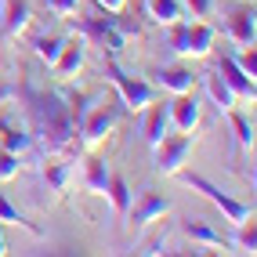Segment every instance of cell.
Returning a JSON list of instances; mask_svg holds the SVG:
<instances>
[{
  "instance_id": "22",
  "label": "cell",
  "mask_w": 257,
  "mask_h": 257,
  "mask_svg": "<svg viewBox=\"0 0 257 257\" xmlns=\"http://www.w3.org/2000/svg\"><path fill=\"white\" fill-rule=\"evenodd\" d=\"M0 149H8V152H15V156H22V152L33 149V138H29L26 131H19V127L0 123Z\"/></svg>"
},
{
  "instance_id": "30",
  "label": "cell",
  "mask_w": 257,
  "mask_h": 257,
  "mask_svg": "<svg viewBox=\"0 0 257 257\" xmlns=\"http://www.w3.org/2000/svg\"><path fill=\"white\" fill-rule=\"evenodd\" d=\"M185 8L192 11V19H210L214 15V0H185Z\"/></svg>"
},
{
  "instance_id": "1",
  "label": "cell",
  "mask_w": 257,
  "mask_h": 257,
  "mask_svg": "<svg viewBox=\"0 0 257 257\" xmlns=\"http://www.w3.org/2000/svg\"><path fill=\"white\" fill-rule=\"evenodd\" d=\"M8 98H19L29 119V138L40 145L44 156H80V116L87 98L76 91H51L40 87L33 76H22L19 87H8Z\"/></svg>"
},
{
  "instance_id": "8",
  "label": "cell",
  "mask_w": 257,
  "mask_h": 257,
  "mask_svg": "<svg viewBox=\"0 0 257 257\" xmlns=\"http://www.w3.org/2000/svg\"><path fill=\"white\" fill-rule=\"evenodd\" d=\"M225 33L228 40L239 47H253L257 40V19H253V4H239L225 11Z\"/></svg>"
},
{
  "instance_id": "6",
  "label": "cell",
  "mask_w": 257,
  "mask_h": 257,
  "mask_svg": "<svg viewBox=\"0 0 257 257\" xmlns=\"http://www.w3.org/2000/svg\"><path fill=\"white\" fill-rule=\"evenodd\" d=\"M101 69H105V76L112 80V87L119 91V98H123V105H127L131 112H138V109L149 105V101H156V87H152V83H145V80H138V76H131V73H123L116 58L105 55Z\"/></svg>"
},
{
  "instance_id": "21",
  "label": "cell",
  "mask_w": 257,
  "mask_h": 257,
  "mask_svg": "<svg viewBox=\"0 0 257 257\" xmlns=\"http://www.w3.org/2000/svg\"><path fill=\"white\" fill-rule=\"evenodd\" d=\"M203 80H207V94H210V101L217 105V112H228V109H235V94L228 91V83L217 76V69H214V73H207Z\"/></svg>"
},
{
  "instance_id": "9",
  "label": "cell",
  "mask_w": 257,
  "mask_h": 257,
  "mask_svg": "<svg viewBox=\"0 0 257 257\" xmlns=\"http://www.w3.org/2000/svg\"><path fill=\"white\" fill-rule=\"evenodd\" d=\"M167 210H170V199L160 196V192H152V188H145V192L138 196V203H134V207L127 210V221H131V228H134V232H142V228L152 225V221H160Z\"/></svg>"
},
{
  "instance_id": "31",
  "label": "cell",
  "mask_w": 257,
  "mask_h": 257,
  "mask_svg": "<svg viewBox=\"0 0 257 257\" xmlns=\"http://www.w3.org/2000/svg\"><path fill=\"white\" fill-rule=\"evenodd\" d=\"M94 4H98V8H105L109 15H119V11L127 8V0H94Z\"/></svg>"
},
{
  "instance_id": "27",
  "label": "cell",
  "mask_w": 257,
  "mask_h": 257,
  "mask_svg": "<svg viewBox=\"0 0 257 257\" xmlns=\"http://www.w3.org/2000/svg\"><path fill=\"white\" fill-rule=\"evenodd\" d=\"M19 156L15 152H8V149H0V181H11L15 174H19Z\"/></svg>"
},
{
  "instance_id": "12",
  "label": "cell",
  "mask_w": 257,
  "mask_h": 257,
  "mask_svg": "<svg viewBox=\"0 0 257 257\" xmlns=\"http://www.w3.org/2000/svg\"><path fill=\"white\" fill-rule=\"evenodd\" d=\"M83 62H87V44H83V37H69L51 69H55L58 80H73V76L83 69Z\"/></svg>"
},
{
  "instance_id": "15",
  "label": "cell",
  "mask_w": 257,
  "mask_h": 257,
  "mask_svg": "<svg viewBox=\"0 0 257 257\" xmlns=\"http://www.w3.org/2000/svg\"><path fill=\"white\" fill-rule=\"evenodd\" d=\"M152 76H156V87L170 91V94H188L199 80L192 69H185V65H163V69H156Z\"/></svg>"
},
{
  "instance_id": "16",
  "label": "cell",
  "mask_w": 257,
  "mask_h": 257,
  "mask_svg": "<svg viewBox=\"0 0 257 257\" xmlns=\"http://www.w3.org/2000/svg\"><path fill=\"white\" fill-rule=\"evenodd\" d=\"M170 131V112H167V101H149L145 105V119H142V134H145V142H149V149H156L160 145V138Z\"/></svg>"
},
{
  "instance_id": "10",
  "label": "cell",
  "mask_w": 257,
  "mask_h": 257,
  "mask_svg": "<svg viewBox=\"0 0 257 257\" xmlns=\"http://www.w3.org/2000/svg\"><path fill=\"white\" fill-rule=\"evenodd\" d=\"M73 174H76L73 156H44V163H40V181L47 185V192H55V196H62L65 188H69Z\"/></svg>"
},
{
  "instance_id": "11",
  "label": "cell",
  "mask_w": 257,
  "mask_h": 257,
  "mask_svg": "<svg viewBox=\"0 0 257 257\" xmlns=\"http://www.w3.org/2000/svg\"><path fill=\"white\" fill-rule=\"evenodd\" d=\"M33 22V8L29 0H4V11H0V37L4 40H19Z\"/></svg>"
},
{
  "instance_id": "13",
  "label": "cell",
  "mask_w": 257,
  "mask_h": 257,
  "mask_svg": "<svg viewBox=\"0 0 257 257\" xmlns=\"http://www.w3.org/2000/svg\"><path fill=\"white\" fill-rule=\"evenodd\" d=\"M217 76L228 83V91L235 94V98H257V87H253V76H246L239 65L232 62V55H221V62H217Z\"/></svg>"
},
{
  "instance_id": "28",
  "label": "cell",
  "mask_w": 257,
  "mask_h": 257,
  "mask_svg": "<svg viewBox=\"0 0 257 257\" xmlns=\"http://www.w3.org/2000/svg\"><path fill=\"white\" fill-rule=\"evenodd\" d=\"M232 62H235L246 76H257V55H253V47H243L239 55H232Z\"/></svg>"
},
{
  "instance_id": "19",
  "label": "cell",
  "mask_w": 257,
  "mask_h": 257,
  "mask_svg": "<svg viewBox=\"0 0 257 257\" xmlns=\"http://www.w3.org/2000/svg\"><path fill=\"white\" fill-rule=\"evenodd\" d=\"M105 196H109V203H112V210H116V217H127V210H131V188H127V181H123V174H109V185H105Z\"/></svg>"
},
{
  "instance_id": "33",
  "label": "cell",
  "mask_w": 257,
  "mask_h": 257,
  "mask_svg": "<svg viewBox=\"0 0 257 257\" xmlns=\"http://www.w3.org/2000/svg\"><path fill=\"white\" fill-rule=\"evenodd\" d=\"M8 253V243H4V235H0V257H4Z\"/></svg>"
},
{
  "instance_id": "29",
  "label": "cell",
  "mask_w": 257,
  "mask_h": 257,
  "mask_svg": "<svg viewBox=\"0 0 257 257\" xmlns=\"http://www.w3.org/2000/svg\"><path fill=\"white\" fill-rule=\"evenodd\" d=\"M80 8V0H47V11H55L58 19H73Z\"/></svg>"
},
{
  "instance_id": "32",
  "label": "cell",
  "mask_w": 257,
  "mask_h": 257,
  "mask_svg": "<svg viewBox=\"0 0 257 257\" xmlns=\"http://www.w3.org/2000/svg\"><path fill=\"white\" fill-rule=\"evenodd\" d=\"M142 253H163V239H156V243H152L149 250H142Z\"/></svg>"
},
{
  "instance_id": "5",
  "label": "cell",
  "mask_w": 257,
  "mask_h": 257,
  "mask_svg": "<svg viewBox=\"0 0 257 257\" xmlns=\"http://www.w3.org/2000/svg\"><path fill=\"white\" fill-rule=\"evenodd\" d=\"M178 174H181V181H185L188 188H192V192L207 196V199L214 203V207L221 210V217H225V221H232V225H239V221L253 217V207H250V203H239V199H232L228 192H221V188H217L214 181H207L203 174H192V170H185V167L178 170Z\"/></svg>"
},
{
  "instance_id": "24",
  "label": "cell",
  "mask_w": 257,
  "mask_h": 257,
  "mask_svg": "<svg viewBox=\"0 0 257 257\" xmlns=\"http://www.w3.org/2000/svg\"><path fill=\"white\" fill-rule=\"evenodd\" d=\"M232 119V131H235V142L243 145V149H253V119L246 112H239V109H228L225 112Z\"/></svg>"
},
{
  "instance_id": "2",
  "label": "cell",
  "mask_w": 257,
  "mask_h": 257,
  "mask_svg": "<svg viewBox=\"0 0 257 257\" xmlns=\"http://www.w3.org/2000/svg\"><path fill=\"white\" fill-rule=\"evenodd\" d=\"M127 112L131 109L123 105V98H112V94L91 101V105L83 109V116H80V149H94L98 142H105L127 119Z\"/></svg>"
},
{
  "instance_id": "7",
  "label": "cell",
  "mask_w": 257,
  "mask_h": 257,
  "mask_svg": "<svg viewBox=\"0 0 257 257\" xmlns=\"http://www.w3.org/2000/svg\"><path fill=\"white\" fill-rule=\"evenodd\" d=\"M192 145H196V134L192 131H178V134H163L160 138V145L152 149L156 156H152V163H156V174H178V170L185 167V160H188V152H192Z\"/></svg>"
},
{
  "instance_id": "20",
  "label": "cell",
  "mask_w": 257,
  "mask_h": 257,
  "mask_svg": "<svg viewBox=\"0 0 257 257\" xmlns=\"http://www.w3.org/2000/svg\"><path fill=\"white\" fill-rule=\"evenodd\" d=\"M181 232L192 239V243H199V246H225V239H221V232H214L207 221H181Z\"/></svg>"
},
{
  "instance_id": "14",
  "label": "cell",
  "mask_w": 257,
  "mask_h": 257,
  "mask_svg": "<svg viewBox=\"0 0 257 257\" xmlns=\"http://www.w3.org/2000/svg\"><path fill=\"white\" fill-rule=\"evenodd\" d=\"M167 112H170V127L178 131H196L199 127V101L188 94H174V101H167Z\"/></svg>"
},
{
  "instance_id": "18",
  "label": "cell",
  "mask_w": 257,
  "mask_h": 257,
  "mask_svg": "<svg viewBox=\"0 0 257 257\" xmlns=\"http://www.w3.org/2000/svg\"><path fill=\"white\" fill-rule=\"evenodd\" d=\"M145 15L156 26H174L181 19V0H145Z\"/></svg>"
},
{
  "instance_id": "23",
  "label": "cell",
  "mask_w": 257,
  "mask_h": 257,
  "mask_svg": "<svg viewBox=\"0 0 257 257\" xmlns=\"http://www.w3.org/2000/svg\"><path fill=\"white\" fill-rule=\"evenodd\" d=\"M0 221H4V225H19V228H29L33 235H44V232H40L37 225H33V221H29V217H26L19 207H15V203H11L4 192H0Z\"/></svg>"
},
{
  "instance_id": "17",
  "label": "cell",
  "mask_w": 257,
  "mask_h": 257,
  "mask_svg": "<svg viewBox=\"0 0 257 257\" xmlns=\"http://www.w3.org/2000/svg\"><path fill=\"white\" fill-rule=\"evenodd\" d=\"M109 163L101 156H87L83 160V174H80V185L87 188L91 196H105V185H109Z\"/></svg>"
},
{
  "instance_id": "4",
  "label": "cell",
  "mask_w": 257,
  "mask_h": 257,
  "mask_svg": "<svg viewBox=\"0 0 257 257\" xmlns=\"http://www.w3.org/2000/svg\"><path fill=\"white\" fill-rule=\"evenodd\" d=\"M217 40V29L199 19V22H174V33H170V51H174L178 58H207L210 47Z\"/></svg>"
},
{
  "instance_id": "26",
  "label": "cell",
  "mask_w": 257,
  "mask_h": 257,
  "mask_svg": "<svg viewBox=\"0 0 257 257\" xmlns=\"http://www.w3.org/2000/svg\"><path fill=\"white\" fill-rule=\"evenodd\" d=\"M232 243H235L239 253H253V250H257V228H253V217H246V221H239V225H235Z\"/></svg>"
},
{
  "instance_id": "25",
  "label": "cell",
  "mask_w": 257,
  "mask_h": 257,
  "mask_svg": "<svg viewBox=\"0 0 257 257\" xmlns=\"http://www.w3.org/2000/svg\"><path fill=\"white\" fill-rule=\"evenodd\" d=\"M65 40H69V37H37V40H33V51H37V58H40V62L55 65V58L62 55Z\"/></svg>"
},
{
  "instance_id": "3",
  "label": "cell",
  "mask_w": 257,
  "mask_h": 257,
  "mask_svg": "<svg viewBox=\"0 0 257 257\" xmlns=\"http://www.w3.org/2000/svg\"><path fill=\"white\" fill-rule=\"evenodd\" d=\"M80 33H83V37H91V40L101 47V55L119 58L123 44H127L131 37H138L142 26L134 22V19H123V11H119V15H109V11H105V19H83V22H80Z\"/></svg>"
}]
</instances>
